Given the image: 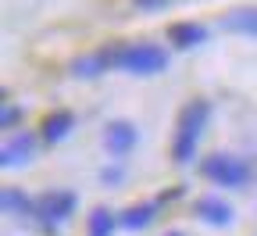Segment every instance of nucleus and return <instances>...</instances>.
I'll return each mask as SVG.
<instances>
[{"mask_svg": "<svg viewBox=\"0 0 257 236\" xmlns=\"http://www.w3.org/2000/svg\"><path fill=\"white\" fill-rule=\"evenodd\" d=\"M211 118V104L207 100H189L182 108V118H179V132H175V143H172V158L179 165H186L197 150L200 136H204V125Z\"/></svg>", "mask_w": 257, "mask_h": 236, "instance_id": "nucleus-1", "label": "nucleus"}, {"mask_svg": "<svg viewBox=\"0 0 257 236\" xmlns=\"http://www.w3.org/2000/svg\"><path fill=\"white\" fill-rule=\"evenodd\" d=\"M118 68L133 72V75H157L168 68V54L157 43H133V47H118Z\"/></svg>", "mask_w": 257, "mask_h": 236, "instance_id": "nucleus-2", "label": "nucleus"}, {"mask_svg": "<svg viewBox=\"0 0 257 236\" xmlns=\"http://www.w3.org/2000/svg\"><path fill=\"white\" fill-rule=\"evenodd\" d=\"M204 176L211 183H221V186H243L250 179V165L243 158H232V154H214L204 161Z\"/></svg>", "mask_w": 257, "mask_h": 236, "instance_id": "nucleus-3", "label": "nucleus"}, {"mask_svg": "<svg viewBox=\"0 0 257 236\" xmlns=\"http://www.w3.org/2000/svg\"><path fill=\"white\" fill-rule=\"evenodd\" d=\"M72 211H75V193H68V190H54V193L40 197V204H36V215H40L47 225L68 222Z\"/></svg>", "mask_w": 257, "mask_h": 236, "instance_id": "nucleus-4", "label": "nucleus"}, {"mask_svg": "<svg viewBox=\"0 0 257 236\" xmlns=\"http://www.w3.org/2000/svg\"><path fill=\"white\" fill-rule=\"evenodd\" d=\"M136 125L133 122H111L107 125V132H104V143H107V150L114 154V158H125L128 150L136 147Z\"/></svg>", "mask_w": 257, "mask_h": 236, "instance_id": "nucleus-5", "label": "nucleus"}, {"mask_svg": "<svg viewBox=\"0 0 257 236\" xmlns=\"http://www.w3.org/2000/svg\"><path fill=\"white\" fill-rule=\"evenodd\" d=\"M32 150H36V140L29 136V132H18V136H11L4 143V154H0V161H4V168H18L32 158Z\"/></svg>", "mask_w": 257, "mask_h": 236, "instance_id": "nucleus-6", "label": "nucleus"}, {"mask_svg": "<svg viewBox=\"0 0 257 236\" xmlns=\"http://www.w3.org/2000/svg\"><path fill=\"white\" fill-rule=\"evenodd\" d=\"M221 29L243 32V36L257 40V8H239V11H232L229 18H221Z\"/></svg>", "mask_w": 257, "mask_h": 236, "instance_id": "nucleus-7", "label": "nucleus"}, {"mask_svg": "<svg viewBox=\"0 0 257 236\" xmlns=\"http://www.w3.org/2000/svg\"><path fill=\"white\" fill-rule=\"evenodd\" d=\"M197 211H200V218L211 222V225H232V208L225 204L221 197H204L200 204H197Z\"/></svg>", "mask_w": 257, "mask_h": 236, "instance_id": "nucleus-8", "label": "nucleus"}, {"mask_svg": "<svg viewBox=\"0 0 257 236\" xmlns=\"http://www.w3.org/2000/svg\"><path fill=\"white\" fill-rule=\"evenodd\" d=\"M168 40H175V47H197L207 40V29L204 25H193V22H175L168 29Z\"/></svg>", "mask_w": 257, "mask_h": 236, "instance_id": "nucleus-9", "label": "nucleus"}, {"mask_svg": "<svg viewBox=\"0 0 257 236\" xmlns=\"http://www.w3.org/2000/svg\"><path fill=\"white\" fill-rule=\"evenodd\" d=\"M72 125H75L72 111H54V115H47V122H43V140H47V143L64 140V136L72 132Z\"/></svg>", "mask_w": 257, "mask_h": 236, "instance_id": "nucleus-10", "label": "nucleus"}, {"mask_svg": "<svg viewBox=\"0 0 257 236\" xmlns=\"http://www.w3.org/2000/svg\"><path fill=\"white\" fill-rule=\"evenodd\" d=\"M111 64H118V47L114 50H100V54H93V57H82V61H75V75H96V72H104V68H111Z\"/></svg>", "mask_w": 257, "mask_h": 236, "instance_id": "nucleus-11", "label": "nucleus"}, {"mask_svg": "<svg viewBox=\"0 0 257 236\" xmlns=\"http://www.w3.org/2000/svg\"><path fill=\"white\" fill-rule=\"evenodd\" d=\"M154 218H157V204H140V208H128L121 215V225L125 229H147Z\"/></svg>", "mask_w": 257, "mask_h": 236, "instance_id": "nucleus-12", "label": "nucleus"}, {"mask_svg": "<svg viewBox=\"0 0 257 236\" xmlns=\"http://www.w3.org/2000/svg\"><path fill=\"white\" fill-rule=\"evenodd\" d=\"M0 200H4V211L8 215H32V211H36V204H32V200L22 193V190H4V197H0Z\"/></svg>", "mask_w": 257, "mask_h": 236, "instance_id": "nucleus-13", "label": "nucleus"}, {"mask_svg": "<svg viewBox=\"0 0 257 236\" xmlns=\"http://www.w3.org/2000/svg\"><path fill=\"white\" fill-rule=\"evenodd\" d=\"M111 229H114V218L107 208H96L89 215V236H111Z\"/></svg>", "mask_w": 257, "mask_h": 236, "instance_id": "nucleus-14", "label": "nucleus"}, {"mask_svg": "<svg viewBox=\"0 0 257 236\" xmlns=\"http://www.w3.org/2000/svg\"><path fill=\"white\" fill-rule=\"evenodd\" d=\"M18 118H22V111H18V108H11V104H4V111H0V125H4V129H11Z\"/></svg>", "mask_w": 257, "mask_h": 236, "instance_id": "nucleus-15", "label": "nucleus"}, {"mask_svg": "<svg viewBox=\"0 0 257 236\" xmlns=\"http://www.w3.org/2000/svg\"><path fill=\"white\" fill-rule=\"evenodd\" d=\"M133 4L140 11H161V8H168V0H133Z\"/></svg>", "mask_w": 257, "mask_h": 236, "instance_id": "nucleus-16", "label": "nucleus"}, {"mask_svg": "<svg viewBox=\"0 0 257 236\" xmlns=\"http://www.w3.org/2000/svg\"><path fill=\"white\" fill-rule=\"evenodd\" d=\"M168 236H179V232H168Z\"/></svg>", "mask_w": 257, "mask_h": 236, "instance_id": "nucleus-17", "label": "nucleus"}]
</instances>
